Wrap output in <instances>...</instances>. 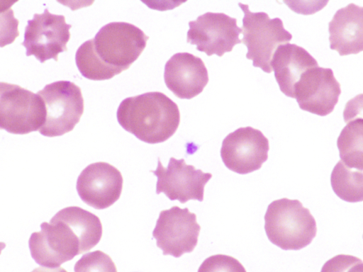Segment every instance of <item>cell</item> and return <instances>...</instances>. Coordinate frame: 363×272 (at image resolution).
<instances>
[{
    "mask_svg": "<svg viewBox=\"0 0 363 272\" xmlns=\"http://www.w3.org/2000/svg\"><path fill=\"white\" fill-rule=\"evenodd\" d=\"M32 233L28 246L38 264L56 268L88 251L101 240L103 228L95 214L78 206L66 207Z\"/></svg>",
    "mask_w": 363,
    "mask_h": 272,
    "instance_id": "cell-1",
    "label": "cell"
},
{
    "mask_svg": "<svg viewBox=\"0 0 363 272\" xmlns=\"http://www.w3.org/2000/svg\"><path fill=\"white\" fill-rule=\"evenodd\" d=\"M116 117L125 130L149 144L167 140L180 123L178 106L159 91L125 98L118 108Z\"/></svg>",
    "mask_w": 363,
    "mask_h": 272,
    "instance_id": "cell-2",
    "label": "cell"
},
{
    "mask_svg": "<svg viewBox=\"0 0 363 272\" xmlns=\"http://www.w3.org/2000/svg\"><path fill=\"white\" fill-rule=\"evenodd\" d=\"M264 230L269 241L284 250H299L316 235V222L298 200L286 198L272 201L264 215Z\"/></svg>",
    "mask_w": 363,
    "mask_h": 272,
    "instance_id": "cell-3",
    "label": "cell"
},
{
    "mask_svg": "<svg viewBox=\"0 0 363 272\" xmlns=\"http://www.w3.org/2000/svg\"><path fill=\"white\" fill-rule=\"evenodd\" d=\"M149 36L126 22H111L100 28L90 43L99 62L114 76L128 69L146 47Z\"/></svg>",
    "mask_w": 363,
    "mask_h": 272,
    "instance_id": "cell-4",
    "label": "cell"
},
{
    "mask_svg": "<svg viewBox=\"0 0 363 272\" xmlns=\"http://www.w3.org/2000/svg\"><path fill=\"white\" fill-rule=\"evenodd\" d=\"M238 5L244 13L241 41L247 48L246 57L252 60L254 67L271 73L270 62L276 49L289 42L292 35L279 18H270L264 12H252L247 4Z\"/></svg>",
    "mask_w": 363,
    "mask_h": 272,
    "instance_id": "cell-5",
    "label": "cell"
},
{
    "mask_svg": "<svg viewBox=\"0 0 363 272\" xmlns=\"http://www.w3.org/2000/svg\"><path fill=\"white\" fill-rule=\"evenodd\" d=\"M37 94L43 101L45 121L38 132L46 137L61 136L72 131L84 113L81 89L69 81L45 85Z\"/></svg>",
    "mask_w": 363,
    "mask_h": 272,
    "instance_id": "cell-6",
    "label": "cell"
},
{
    "mask_svg": "<svg viewBox=\"0 0 363 272\" xmlns=\"http://www.w3.org/2000/svg\"><path fill=\"white\" fill-rule=\"evenodd\" d=\"M45 118L41 98L19 85L0 82V130L25 135L38 130Z\"/></svg>",
    "mask_w": 363,
    "mask_h": 272,
    "instance_id": "cell-7",
    "label": "cell"
},
{
    "mask_svg": "<svg viewBox=\"0 0 363 272\" xmlns=\"http://www.w3.org/2000/svg\"><path fill=\"white\" fill-rule=\"evenodd\" d=\"M71 28L63 15L50 13L47 8L43 13H35L28 21L21 42L26 55H33L41 63L50 59L58 61V55L67 50Z\"/></svg>",
    "mask_w": 363,
    "mask_h": 272,
    "instance_id": "cell-8",
    "label": "cell"
},
{
    "mask_svg": "<svg viewBox=\"0 0 363 272\" xmlns=\"http://www.w3.org/2000/svg\"><path fill=\"white\" fill-rule=\"evenodd\" d=\"M200 230L195 213L187 208L175 205L160 212L152 237L164 255L179 258L193 251L198 243Z\"/></svg>",
    "mask_w": 363,
    "mask_h": 272,
    "instance_id": "cell-9",
    "label": "cell"
},
{
    "mask_svg": "<svg viewBox=\"0 0 363 272\" xmlns=\"http://www.w3.org/2000/svg\"><path fill=\"white\" fill-rule=\"evenodd\" d=\"M189 26L186 42L208 56L222 57L242 42L239 38L242 29L237 19L223 13L207 12L189 21Z\"/></svg>",
    "mask_w": 363,
    "mask_h": 272,
    "instance_id": "cell-10",
    "label": "cell"
},
{
    "mask_svg": "<svg viewBox=\"0 0 363 272\" xmlns=\"http://www.w3.org/2000/svg\"><path fill=\"white\" fill-rule=\"evenodd\" d=\"M269 140L252 127L240 128L223 140L220 156L230 170L246 174L259 169L268 159Z\"/></svg>",
    "mask_w": 363,
    "mask_h": 272,
    "instance_id": "cell-11",
    "label": "cell"
},
{
    "mask_svg": "<svg viewBox=\"0 0 363 272\" xmlns=\"http://www.w3.org/2000/svg\"><path fill=\"white\" fill-rule=\"evenodd\" d=\"M150 171L157 178V194L163 193L170 200L182 203L190 200L203 201L205 185L212 177L211 173H204L186 164L184 159L174 157L169 159L167 167L158 158L157 169Z\"/></svg>",
    "mask_w": 363,
    "mask_h": 272,
    "instance_id": "cell-12",
    "label": "cell"
},
{
    "mask_svg": "<svg viewBox=\"0 0 363 272\" xmlns=\"http://www.w3.org/2000/svg\"><path fill=\"white\" fill-rule=\"evenodd\" d=\"M340 94V84L333 70L318 66L303 72L294 89L300 108L320 116L333 111Z\"/></svg>",
    "mask_w": 363,
    "mask_h": 272,
    "instance_id": "cell-13",
    "label": "cell"
},
{
    "mask_svg": "<svg viewBox=\"0 0 363 272\" xmlns=\"http://www.w3.org/2000/svg\"><path fill=\"white\" fill-rule=\"evenodd\" d=\"M123 178L113 165L99 162L85 167L79 175L76 188L81 200L97 209L107 208L120 198Z\"/></svg>",
    "mask_w": 363,
    "mask_h": 272,
    "instance_id": "cell-14",
    "label": "cell"
},
{
    "mask_svg": "<svg viewBox=\"0 0 363 272\" xmlns=\"http://www.w3.org/2000/svg\"><path fill=\"white\" fill-rule=\"evenodd\" d=\"M164 79L177 97L191 99L202 92L208 82V74L201 58L189 52H178L166 62Z\"/></svg>",
    "mask_w": 363,
    "mask_h": 272,
    "instance_id": "cell-15",
    "label": "cell"
},
{
    "mask_svg": "<svg viewBox=\"0 0 363 272\" xmlns=\"http://www.w3.org/2000/svg\"><path fill=\"white\" fill-rule=\"evenodd\" d=\"M330 47L340 56L363 50V8L350 4L336 11L328 23Z\"/></svg>",
    "mask_w": 363,
    "mask_h": 272,
    "instance_id": "cell-16",
    "label": "cell"
},
{
    "mask_svg": "<svg viewBox=\"0 0 363 272\" xmlns=\"http://www.w3.org/2000/svg\"><path fill=\"white\" fill-rule=\"evenodd\" d=\"M270 66L281 91L294 98V86L301 76L318 64L304 48L296 44L286 43L276 49Z\"/></svg>",
    "mask_w": 363,
    "mask_h": 272,
    "instance_id": "cell-17",
    "label": "cell"
},
{
    "mask_svg": "<svg viewBox=\"0 0 363 272\" xmlns=\"http://www.w3.org/2000/svg\"><path fill=\"white\" fill-rule=\"evenodd\" d=\"M363 120H351L341 131L337 141L341 162L347 167L363 170Z\"/></svg>",
    "mask_w": 363,
    "mask_h": 272,
    "instance_id": "cell-18",
    "label": "cell"
},
{
    "mask_svg": "<svg viewBox=\"0 0 363 272\" xmlns=\"http://www.w3.org/2000/svg\"><path fill=\"white\" fill-rule=\"evenodd\" d=\"M330 183L335 193L342 200L350 203L362 201V171L354 170L339 161L332 171Z\"/></svg>",
    "mask_w": 363,
    "mask_h": 272,
    "instance_id": "cell-19",
    "label": "cell"
},
{
    "mask_svg": "<svg viewBox=\"0 0 363 272\" xmlns=\"http://www.w3.org/2000/svg\"><path fill=\"white\" fill-rule=\"evenodd\" d=\"M16 2L0 0V47L13 43L19 36V21L15 18L12 9Z\"/></svg>",
    "mask_w": 363,
    "mask_h": 272,
    "instance_id": "cell-20",
    "label": "cell"
},
{
    "mask_svg": "<svg viewBox=\"0 0 363 272\" xmlns=\"http://www.w3.org/2000/svg\"><path fill=\"white\" fill-rule=\"evenodd\" d=\"M74 272H117L112 259L102 251L84 254L74 266Z\"/></svg>",
    "mask_w": 363,
    "mask_h": 272,
    "instance_id": "cell-21",
    "label": "cell"
},
{
    "mask_svg": "<svg viewBox=\"0 0 363 272\" xmlns=\"http://www.w3.org/2000/svg\"><path fill=\"white\" fill-rule=\"evenodd\" d=\"M198 272H247L242 264L235 258L216 254L206 259L200 265Z\"/></svg>",
    "mask_w": 363,
    "mask_h": 272,
    "instance_id": "cell-22",
    "label": "cell"
},
{
    "mask_svg": "<svg viewBox=\"0 0 363 272\" xmlns=\"http://www.w3.org/2000/svg\"><path fill=\"white\" fill-rule=\"evenodd\" d=\"M320 272H363V264L356 256L338 254L327 261Z\"/></svg>",
    "mask_w": 363,
    "mask_h": 272,
    "instance_id": "cell-23",
    "label": "cell"
},
{
    "mask_svg": "<svg viewBox=\"0 0 363 272\" xmlns=\"http://www.w3.org/2000/svg\"><path fill=\"white\" fill-rule=\"evenodd\" d=\"M31 272H67V271L62 267H38L33 269Z\"/></svg>",
    "mask_w": 363,
    "mask_h": 272,
    "instance_id": "cell-24",
    "label": "cell"
},
{
    "mask_svg": "<svg viewBox=\"0 0 363 272\" xmlns=\"http://www.w3.org/2000/svg\"><path fill=\"white\" fill-rule=\"evenodd\" d=\"M6 247V244L3 242H0V254L2 250Z\"/></svg>",
    "mask_w": 363,
    "mask_h": 272,
    "instance_id": "cell-25",
    "label": "cell"
}]
</instances>
